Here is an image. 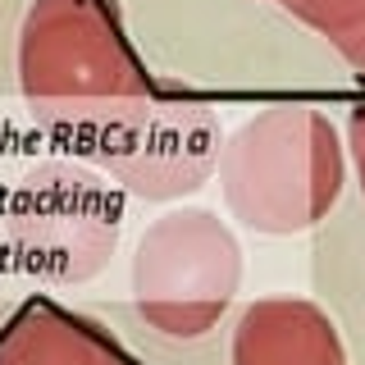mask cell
I'll return each mask as SVG.
<instances>
[{
  "label": "cell",
  "instance_id": "1",
  "mask_svg": "<svg viewBox=\"0 0 365 365\" xmlns=\"http://www.w3.org/2000/svg\"><path fill=\"white\" fill-rule=\"evenodd\" d=\"M19 87L41 119L119 123L151 101L110 0H32L19 28Z\"/></svg>",
  "mask_w": 365,
  "mask_h": 365
},
{
  "label": "cell",
  "instance_id": "2",
  "mask_svg": "<svg viewBox=\"0 0 365 365\" xmlns=\"http://www.w3.org/2000/svg\"><path fill=\"white\" fill-rule=\"evenodd\" d=\"M347 151L338 128L311 106H269L237 123L220 151V187L256 233H306L342 197Z\"/></svg>",
  "mask_w": 365,
  "mask_h": 365
},
{
  "label": "cell",
  "instance_id": "3",
  "mask_svg": "<svg viewBox=\"0 0 365 365\" xmlns=\"http://www.w3.org/2000/svg\"><path fill=\"white\" fill-rule=\"evenodd\" d=\"M242 283V247L215 210L182 205L142 233L133 251V306L155 334L201 338Z\"/></svg>",
  "mask_w": 365,
  "mask_h": 365
},
{
  "label": "cell",
  "instance_id": "4",
  "mask_svg": "<svg viewBox=\"0 0 365 365\" xmlns=\"http://www.w3.org/2000/svg\"><path fill=\"white\" fill-rule=\"evenodd\" d=\"M220 128L197 101H146L128 119H119L101 146L110 174L137 197L169 201L201 187L220 169Z\"/></svg>",
  "mask_w": 365,
  "mask_h": 365
},
{
  "label": "cell",
  "instance_id": "5",
  "mask_svg": "<svg viewBox=\"0 0 365 365\" xmlns=\"http://www.w3.org/2000/svg\"><path fill=\"white\" fill-rule=\"evenodd\" d=\"M19 251L32 269L83 279L114 247V205H106L96 178L78 169H41L28 178L14 210Z\"/></svg>",
  "mask_w": 365,
  "mask_h": 365
},
{
  "label": "cell",
  "instance_id": "6",
  "mask_svg": "<svg viewBox=\"0 0 365 365\" xmlns=\"http://www.w3.org/2000/svg\"><path fill=\"white\" fill-rule=\"evenodd\" d=\"M233 365H347V347L315 302L260 297L233 329Z\"/></svg>",
  "mask_w": 365,
  "mask_h": 365
},
{
  "label": "cell",
  "instance_id": "7",
  "mask_svg": "<svg viewBox=\"0 0 365 365\" xmlns=\"http://www.w3.org/2000/svg\"><path fill=\"white\" fill-rule=\"evenodd\" d=\"M0 365H133V361L91 319L68 315L60 306H28L0 342Z\"/></svg>",
  "mask_w": 365,
  "mask_h": 365
},
{
  "label": "cell",
  "instance_id": "8",
  "mask_svg": "<svg viewBox=\"0 0 365 365\" xmlns=\"http://www.w3.org/2000/svg\"><path fill=\"white\" fill-rule=\"evenodd\" d=\"M288 9L365 78V0H288Z\"/></svg>",
  "mask_w": 365,
  "mask_h": 365
},
{
  "label": "cell",
  "instance_id": "9",
  "mask_svg": "<svg viewBox=\"0 0 365 365\" xmlns=\"http://www.w3.org/2000/svg\"><path fill=\"white\" fill-rule=\"evenodd\" d=\"M347 146H351V160H356V174H361V187H365V106L347 123Z\"/></svg>",
  "mask_w": 365,
  "mask_h": 365
},
{
  "label": "cell",
  "instance_id": "10",
  "mask_svg": "<svg viewBox=\"0 0 365 365\" xmlns=\"http://www.w3.org/2000/svg\"><path fill=\"white\" fill-rule=\"evenodd\" d=\"M279 5H288V0H279Z\"/></svg>",
  "mask_w": 365,
  "mask_h": 365
}]
</instances>
